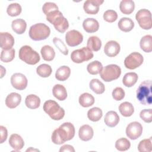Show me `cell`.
Listing matches in <instances>:
<instances>
[{"label": "cell", "instance_id": "1f68e13d", "mask_svg": "<svg viewBox=\"0 0 152 152\" xmlns=\"http://www.w3.org/2000/svg\"><path fill=\"white\" fill-rule=\"evenodd\" d=\"M79 103L84 107H88L92 106L94 103V97L88 93H84L79 97Z\"/></svg>", "mask_w": 152, "mask_h": 152}, {"label": "cell", "instance_id": "7bdbcfd3", "mask_svg": "<svg viewBox=\"0 0 152 152\" xmlns=\"http://www.w3.org/2000/svg\"><path fill=\"white\" fill-rule=\"evenodd\" d=\"M103 19L107 22L113 23L118 18V14L116 12L112 10H108L103 14Z\"/></svg>", "mask_w": 152, "mask_h": 152}, {"label": "cell", "instance_id": "f6af8a7d", "mask_svg": "<svg viewBox=\"0 0 152 152\" xmlns=\"http://www.w3.org/2000/svg\"><path fill=\"white\" fill-rule=\"evenodd\" d=\"M140 118L147 123H150L152 121V110L151 109H143L140 112Z\"/></svg>", "mask_w": 152, "mask_h": 152}, {"label": "cell", "instance_id": "ab89813d", "mask_svg": "<svg viewBox=\"0 0 152 152\" xmlns=\"http://www.w3.org/2000/svg\"><path fill=\"white\" fill-rule=\"evenodd\" d=\"M131 146L129 141L125 138H121L115 142V148L120 151H124L128 150Z\"/></svg>", "mask_w": 152, "mask_h": 152}, {"label": "cell", "instance_id": "9c48e42d", "mask_svg": "<svg viewBox=\"0 0 152 152\" xmlns=\"http://www.w3.org/2000/svg\"><path fill=\"white\" fill-rule=\"evenodd\" d=\"M139 26L144 30H150L152 27L151 13L147 9L140 10L135 15Z\"/></svg>", "mask_w": 152, "mask_h": 152}, {"label": "cell", "instance_id": "e575fe53", "mask_svg": "<svg viewBox=\"0 0 152 152\" xmlns=\"http://www.w3.org/2000/svg\"><path fill=\"white\" fill-rule=\"evenodd\" d=\"M103 116V112L100 108L97 107H94L89 109L87 112L88 118L93 121L97 122L99 121Z\"/></svg>", "mask_w": 152, "mask_h": 152}, {"label": "cell", "instance_id": "ee69618b", "mask_svg": "<svg viewBox=\"0 0 152 152\" xmlns=\"http://www.w3.org/2000/svg\"><path fill=\"white\" fill-rule=\"evenodd\" d=\"M56 10H58V7L57 5L51 2H45L42 7V11L46 15H47L48 14L50 13L51 12Z\"/></svg>", "mask_w": 152, "mask_h": 152}, {"label": "cell", "instance_id": "52a82bcc", "mask_svg": "<svg viewBox=\"0 0 152 152\" xmlns=\"http://www.w3.org/2000/svg\"><path fill=\"white\" fill-rule=\"evenodd\" d=\"M121 74V69L116 64H110L105 66L100 72L101 78L106 82L118 79Z\"/></svg>", "mask_w": 152, "mask_h": 152}, {"label": "cell", "instance_id": "bcb514c9", "mask_svg": "<svg viewBox=\"0 0 152 152\" xmlns=\"http://www.w3.org/2000/svg\"><path fill=\"white\" fill-rule=\"evenodd\" d=\"M125 91L122 88L118 87H116L112 91V95L114 100L116 101H120L122 100L125 97Z\"/></svg>", "mask_w": 152, "mask_h": 152}, {"label": "cell", "instance_id": "603a6c76", "mask_svg": "<svg viewBox=\"0 0 152 152\" xmlns=\"http://www.w3.org/2000/svg\"><path fill=\"white\" fill-rule=\"evenodd\" d=\"M53 95L60 101L65 100L67 97V91L65 87L61 84H56L52 88Z\"/></svg>", "mask_w": 152, "mask_h": 152}, {"label": "cell", "instance_id": "5b68a950", "mask_svg": "<svg viewBox=\"0 0 152 152\" xmlns=\"http://www.w3.org/2000/svg\"><path fill=\"white\" fill-rule=\"evenodd\" d=\"M50 33V28L44 23H37L30 27L28 34L34 41L43 40L47 39Z\"/></svg>", "mask_w": 152, "mask_h": 152}, {"label": "cell", "instance_id": "c3c4849f", "mask_svg": "<svg viewBox=\"0 0 152 152\" xmlns=\"http://www.w3.org/2000/svg\"><path fill=\"white\" fill-rule=\"evenodd\" d=\"M60 152H63V151H70V152H74L75 149L74 147L69 144H66L62 145L60 149H59Z\"/></svg>", "mask_w": 152, "mask_h": 152}, {"label": "cell", "instance_id": "8fae6325", "mask_svg": "<svg viewBox=\"0 0 152 152\" xmlns=\"http://www.w3.org/2000/svg\"><path fill=\"white\" fill-rule=\"evenodd\" d=\"M142 132V126L137 121L129 123L126 128V134L127 137L132 140L139 138Z\"/></svg>", "mask_w": 152, "mask_h": 152}, {"label": "cell", "instance_id": "74e56055", "mask_svg": "<svg viewBox=\"0 0 152 152\" xmlns=\"http://www.w3.org/2000/svg\"><path fill=\"white\" fill-rule=\"evenodd\" d=\"M15 56V50L11 49L8 50H2L1 53L0 59L3 62L8 63L12 61Z\"/></svg>", "mask_w": 152, "mask_h": 152}, {"label": "cell", "instance_id": "60d3db41", "mask_svg": "<svg viewBox=\"0 0 152 152\" xmlns=\"http://www.w3.org/2000/svg\"><path fill=\"white\" fill-rule=\"evenodd\" d=\"M151 139V137H150L148 139H144L141 140L138 145V151L140 152L151 151L152 150Z\"/></svg>", "mask_w": 152, "mask_h": 152}, {"label": "cell", "instance_id": "4316f807", "mask_svg": "<svg viewBox=\"0 0 152 152\" xmlns=\"http://www.w3.org/2000/svg\"><path fill=\"white\" fill-rule=\"evenodd\" d=\"M25 104L26 106L30 109H35L38 108L40 104V98L35 94H29L25 99Z\"/></svg>", "mask_w": 152, "mask_h": 152}, {"label": "cell", "instance_id": "e0dca14e", "mask_svg": "<svg viewBox=\"0 0 152 152\" xmlns=\"http://www.w3.org/2000/svg\"><path fill=\"white\" fill-rule=\"evenodd\" d=\"M83 27L86 32L92 33L99 30V23L97 20L93 18H87L83 21Z\"/></svg>", "mask_w": 152, "mask_h": 152}, {"label": "cell", "instance_id": "30bf717a", "mask_svg": "<svg viewBox=\"0 0 152 152\" xmlns=\"http://www.w3.org/2000/svg\"><path fill=\"white\" fill-rule=\"evenodd\" d=\"M144 61L142 55L137 52L130 53L124 60L125 66L129 69H134L141 65Z\"/></svg>", "mask_w": 152, "mask_h": 152}, {"label": "cell", "instance_id": "7dc6e473", "mask_svg": "<svg viewBox=\"0 0 152 152\" xmlns=\"http://www.w3.org/2000/svg\"><path fill=\"white\" fill-rule=\"evenodd\" d=\"M0 131H1V141H0V143L2 144L4 141H6L7 138V136H8V131L7 128L2 126L1 125L0 126Z\"/></svg>", "mask_w": 152, "mask_h": 152}, {"label": "cell", "instance_id": "6da1fadb", "mask_svg": "<svg viewBox=\"0 0 152 152\" xmlns=\"http://www.w3.org/2000/svg\"><path fill=\"white\" fill-rule=\"evenodd\" d=\"M75 135V128L71 122H64L52 134V141L55 144H62L72 140Z\"/></svg>", "mask_w": 152, "mask_h": 152}, {"label": "cell", "instance_id": "7a4b0ae2", "mask_svg": "<svg viewBox=\"0 0 152 152\" xmlns=\"http://www.w3.org/2000/svg\"><path fill=\"white\" fill-rule=\"evenodd\" d=\"M46 16V20L52 24L55 28L59 32L63 33L69 27V23L62 13L59 10H56L48 14Z\"/></svg>", "mask_w": 152, "mask_h": 152}, {"label": "cell", "instance_id": "7402d4cb", "mask_svg": "<svg viewBox=\"0 0 152 152\" xmlns=\"http://www.w3.org/2000/svg\"><path fill=\"white\" fill-rule=\"evenodd\" d=\"M11 27L12 30L18 34H22L26 30L27 24L25 20L21 18H18L12 21Z\"/></svg>", "mask_w": 152, "mask_h": 152}, {"label": "cell", "instance_id": "83f0119b", "mask_svg": "<svg viewBox=\"0 0 152 152\" xmlns=\"http://www.w3.org/2000/svg\"><path fill=\"white\" fill-rule=\"evenodd\" d=\"M138 78L137 73L131 72L125 74L122 78V83L126 87H131L135 85Z\"/></svg>", "mask_w": 152, "mask_h": 152}, {"label": "cell", "instance_id": "b9f144b4", "mask_svg": "<svg viewBox=\"0 0 152 152\" xmlns=\"http://www.w3.org/2000/svg\"><path fill=\"white\" fill-rule=\"evenodd\" d=\"M53 42L55 46L59 50V51L63 53L64 55H67L68 54V49L64 44V43L58 37H54L53 39Z\"/></svg>", "mask_w": 152, "mask_h": 152}, {"label": "cell", "instance_id": "d590c367", "mask_svg": "<svg viewBox=\"0 0 152 152\" xmlns=\"http://www.w3.org/2000/svg\"><path fill=\"white\" fill-rule=\"evenodd\" d=\"M102 69V64L98 61H94L89 63L87 66V70L91 75H97L99 74Z\"/></svg>", "mask_w": 152, "mask_h": 152}, {"label": "cell", "instance_id": "f35d334b", "mask_svg": "<svg viewBox=\"0 0 152 152\" xmlns=\"http://www.w3.org/2000/svg\"><path fill=\"white\" fill-rule=\"evenodd\" d=\"M21 11V7L18 3H12L10 4L7 9V14L11 17H15L20 15Z\"/></svg>", "mask_w": 152, "mask_h": 152}, {"label": "cell", "instance_id": "5bb4252c", "mask_svg": "<svg viewBox=\"0 0 152 152\" xmlns=\"http://www.w3.org/2000/svg\"><path fill=\"white\" fill-rule=\"evenodd\" d=\"M103 2V0H87L83 5L84 10L88 14H96L99 11L100 5Z\"/></svg>", "mask_w": 152, "mask_h": 152}, {"label": "cell", "instance_id": "277c9868", "mask_svg": "<svg viewBox=\"0 0 152 152\" xmlns=\"http://www.w3.org/2000/svg\"><path fill=\"white\" fill-rule=\"evenodd\" d=\"M43 109L51 119L55 121L62 119L65 115L64 109L56 102L53 100L46 101L43 104Z\"/></svg>", "mask_w": 152, "mask_h": 152}, {"label": "cell", "instance_id": "44dd1931", "mask_svg": "<svg viewBox=\"0 0 152 152\" xmlns=\"http://www.w3.org/2000/svg\"><path fill=\"white\" fill-rule=\"evenodd\" d=\"M104 122L107 126L110 128L114 127L119 123V116L116 112L113 110L109 111L104 116Z\"/></svg>", "mask_w": 152, "mask_h": 152}, {"label": "cell", "instance_id": "4fadbf2b", "mask_svg": "<svg viewBox=\"0 0 152 152\" xmlns=\"http://www.w3.org/2000/svg\"><path fill=\"white\" fill-rule=\"evenodd\" d=\"M12 87L18 90H23L27 87L28 81L26 77L21 73H15L11 77Z\"/></svg>", "mask_w": 152, "mask_h": 152}, {"label": "cell", "instance_id": "f1b7e54d", "mask_svg": "<svg viewBox=\"0 0 152 152\" xmlns=\"http://www.w3.org/2000/svg\"><path fill=\"white\" fill-rule=\"evenodd\" d=\"M119 110L121 114L124 117H129L134 113V108L132 103L128 102H125L119 105Z\"/></svg>", "mask_w": 152, "mask_h": 152}, {"label": "cell", "instance_id": "d4e9b609", "mask_svg": "<svg viewBox=\"0 0 152 152\" xmlns=\"http://www.w3.org/2000/svg\"><path fill=\"white\" fill-rule=\"evenodd\" d=\"M71 74V69L68 66H62L57 69L55 72V78L58 81H64L66 80Z\"/></svg>", "mask_w": 152, "mask_h": 152}, {"label": "cell", "instance_id": "d6986e66", "mask_svg": "<svg viewBox=\"0 0 152 152\" xmlns=\"http://www.w3.org/2000/svg\"><path fill=\"white\" fill-rule=\"evenodd\" d=\"M94 135L93 128L88 125H82L78 131L79 138L81 140L84 141H88L90 140Z\"/></svg>", "mask_w": 152, "mask_h": 152}, {"label": "cell", "instance_id": "8d00e7d4", "mask_svg": "<svg viewBox=\"0 0 152 152\" xmlns=\"http://www.w3.org/2000/svg\"><path fill=\"white\" fill-rule=\"evenodd\" d=\"M52 72L51 66L46 64H43L40 65L36 68L37 74L41 77L46 78L49 77Z\"/></svg>", "mask_w": 152, "mask_h": 152}, {"label": "cell", "instance_id": "836d02e7", "mask_svg": "<svg viewBox=\"0 0 152 152\" xmlns=\"http://www.w3.org/2000/svg\"><path fill=\"white\" fill-rule=\"evenodd\" d=\"M87 45V48L91 51L97 52L99 51L102 47V41L97 36H92L88 38Z\"/></svg>", "mask_w": 152, "mask_h": 152}, {"label": "cell", "instance_id": "9a60e30c", "mask_svg": "<svg viewBox=\"0 0 152 152\" xmlns=\"http://www.w3.org/2000/svg\"><path fill=\"white\" fill-rule=\"evenodd\" d=\"M120 50V45L115 40L107 42L104 47V52L109 57L116 56L119 53Z\"/></svg>", "mask_w": 152, "mask_h": 152}, {"label": "cell", "instance_id": "484cf974", "mask_svg": "<svg viewBox=\"0 0 152 152\" xmlns=\"http://www.w3.org/2000/svg\"><path fill=\"white\" fill-rule=\"evenodd\" d=\"M134 8L135 3L132 0H123L120 2L119 9L124 14H131L134 11Z\"/></svg>", "mask_w": 152, "mask_h": 152}, {"label": "cell", "instance_id": "f546056e", "mask_svg": "<svg viewBox=\"0 0 152 152\" xmlns=\"http://www.w3.org/2000/svg\"><path fill=\"white\" fill-rule=\"evenodd\" d=\"M89 86L90 89L97 94H101L105 91L104 85L98 79H92L89 83Z\"/></svg>", "mask_w": 152, "mask_h": 152}, {"label": "cell", "instance_id": "8992f818", "mask_svg": "<svg viewBox=\"0 0 152 152\" xmlns=\"http://www.w3.org/2000/svg\"><path fill=\"white\" fill-rule=\"evenodd\" d=\"M19 58L28 65H35L40 59L39 53L28 45L23 46L19 50Z\"/></svg>", "mask_w": 152, "mask_h": 152}, {"label": "cell", "instance_id": "4dcf8cb0", "mask_svg": "<svg viewBox=\"0 0 152 152\" xmlns=\"http://www.w3.org/2000/svg\"><path fill=\"white\" fill-rule=\"evenodd\" d=\"M40 53L43 59L46 61H52L55 56V52L53 48L49 45L43 46L40 50Z\"/></svg>", "mask_w": 152, "mask_h": 152}, {"label": "cell", "instance_id": "7c38bea8", "mask_svg": "<svg viewBox=\"0 0 152 152\" xmlns=\"http://www.w3.org/2000/svg\"><path fill=\"white\" fill-rule=\"evenodd\" d=\"M83 40V34L78 31L71 30L65 34V41L66 44L71 47L79 45Z\"/></svg>", "mask_w": 152, "mask_h": 152}, {"label": "cell", "instance_id": "ba28073f", "mask_svg": "<svg viewBox=\"0 0 152 152\" xmlns=\"http://www.w3.org/2000/svg\"><path fill=\"white\" fill-rule=\"evenodd\" d=\"M93 58V53L87 47H83L81 49L74 50L71 54V60L77 64L87 61Z\"/></svg>", "mask_w": 152, "mask_h": 152}, {"label": "cell", "instance_id": "681fc988", "mask_svg": "<svg viewBox=\"0 0 152 152\" xmlns=\"http://www.w3.org/2000/svg\"><path fill=\"white\" fill-rule=\"evenodd\" d=\"M0 66H1V78H2L6 73V69L3 67L2 65H0Z\"/></svg>", "mask_w": 152, "mask_h": 152}, {"label": "cell", "instance_id": "cb8c5ba5", "mask_svg": "<svg viewBox=\"0 0 152 152\" xmlns=\"http://www.w3.org/2000/svg\"><path fill=\"white\" fill-rule=\"evenodd\" d=\"M119 28L124 32L131 31L134 27V23L132 19L127 17H123L120 19L118 23Z\"/></svg>", "mask_w": 152, "mask_h": 152}, {"label": "cell", "instance_id": "d6a6232c", "mask_svg": "<svg viewBox=\"0 0 152 152\" xmlns=\"http://www.w3.org/2000/svg\"><path fill=\"white\" fill-rule=\"evenodd\" d=\"M140 46L144 52H151L152 50V36L150 34L143 36L141 39Z\"/></svg>", "mask_w": 152, "mask_h": 152}, {"label": "cell", "instance_id": "ffe728a7", "mask_svg": "<svg viewBox=\"0 0 152 152\" xmlns=\"http://www.w3.org/2000/svg\"><path fill=\"white\" fill-rule=\"evenodd\" d=\"M21 101V96L17 93H11L9 94L5 99L6 106L10 108L14 109L17 107Z\"/></svg>", "mask_w": 152, "mask_h": 152}, {"label": "cell", "instance_id": "3957f363", "mask_svg": "<svg viewBox=\"0 0 152 152\" xmlns=\"http://www.w3.org/2000/svg\"><path fill=\"white\" fill-rule=\"evenodd\" d=\"M137 98L143 105H151L152 103L151 81L142 82L137 90Z\"/></svg>", "mask_w": 152, "mask_h": 152}, {"label": "cell", "instance_id": "2e32d148", "mask_svg": "<svg viewBox=\"0 0 152 152\" xmlns=\"http://www.w3.org/2000/svg\"><path fill=\"white\" fill-rule=\"evenodd\" d=\"M14 45V38L8 32L0 33V46L3 50L12 49Z\"/></svg>", "mask_w": 152, "mask_h": 152}, {"label": "cell", "instance_id": "ac0fdd59", "mask_svg": "<svg viewBox=\"0 0 152 152\" xmlns=\"http://www.w3.org/2000/svg\"><path fill=\"white\" fill-rule=\"evenodd\" d=\"M9 144L14 151H18L23 148L24 142L20 135L17 134H12L9 138Z\"/></svg>", "mask_w": 152, "mask_h": 152}]
</instances>
